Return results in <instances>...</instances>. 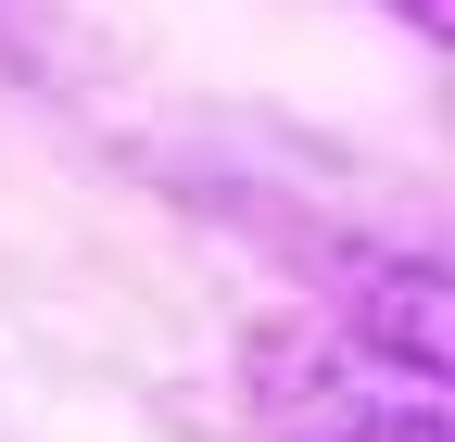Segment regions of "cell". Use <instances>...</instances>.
<instances>
[{"instance_id":"1","label":"cell","mask_w":455,"mask_h":442,"mask_svg":"<svg viewBox=\"0 0 455 442\" xmlns=\"http://www.w3.org/2000/svg\"><path fill=\"white\" fill-rule=\"evenodd\" d=\"M304 442H455V430H443V405H430V379H405L392 405L355 379V417H329V430H304Z\"/></svg>"},{"instance_id":"2","label":"cell","mask_w":455,"mask_h":442,"mask_svg":"<svg viewBox=\"0 0 455 442\" xmlns=\"http://www.w3.org/2000/svg\"><path fill=\"white\" fill-rule=\"evenodd\" d=\"M392 13H405V26H443V0H392Z\"/></svg>"}]
</instances>
